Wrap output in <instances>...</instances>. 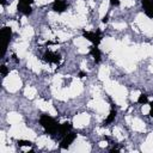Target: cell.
<instances>
[{
	"label": "cell",
	"instance_id": "obj_9",
	"mask_svg": "<svg viewBox=\"0 0 153 153\" xmlns=\"http://www.w3.org/2000/svg\"><path fill=\"white\" fill-rule=\"evenodd\" d=\"M17 10H18V12L23 13L24 16H30V14L32 13V7H31V5H25V4H22V2H18Z\"/></svg>",
	"mask_w": 153,
	"mask_h": 153
},
{
	"label": "cell",
	"instance_id": "obj_4",
	"mask_svg": "<svg viewBox=\"0 0 153 153\" xmlns=\"http://www.w3.org/2000/svg\"><path fill=\"white\" fill-rule=\"evenodd\" d=\"M43 60H44L45 62H48V63L57 65V63L61 61V56H60L59 54L54 53V51L48 50V51H45V53H44V55H43Z\"/></svg>",
	"mask_w": 153,
	"mask_h": 153
},
{
	"label": "cell",
	"instance_id": "obj_2",
	"mask_svg": "<svg viewBox=\"0 0 153 153\" xmlns=\"http://www.w3.org/2000/svg\"><path fill=\"white\" fill-rule=\"evenodd\" d=\"M76 139V133H74V131H68L66 135H63L62 136V140H61V142H60V148L61 149H68L69 148V146L74 142V140Z\"/></svg>",
	"mask_w": 153,
	"mask_h": 153
},
{
	"label": "cell",
	"instance_id": "obj_20",
	"mask_svg": "<svg viewBox=\"0 0 153 153\" xmlns=\"http://www.w3.org/2000/svg\"><path fill=\"white\" fill-rule=\"evenodd\" d=\"M0 4H1L2 6H5V5H6V0H0Z\"/></svg>",
	"mask_w": 153,
	"mask_h": 153
},
{
	"label": "cell",
	"instance_id": "obj_8",
	"mask_svg": "<svg viewBox=\"0 0 153 153\" xmlns=\"http://www.w3.org/2000/svg\"><path fill=\"white\" fill-rule=\"evenodd\" d=\"M72 130V123L71 122H68V121H66V122H63V123H60V126H59V131H57V136H63V135H66L68 131H71Z\"/></svg>",
	"mask_w": 153,
	"mask_h": 153
},
{
	"label": "cell",
	"instance_id": "obj_12",
	"mask_svg": "<svg viewBox=\"0 0 153 153\" xmlns=\"http://www.w3.org/2000/svg\"><path fill=\"white\" fill-rule=\"evenodd\" d=\"M137 103L139 104H147L148 103V96L147 94H145V93H141L140 96H139V98H137Z\"/></svg>",
	"mask_w": 153,
	"mask_h": 153
},
{
	"label": "cell",
	"instance_id": "obj_16",
	"mask_svg": "<svg viewBox=\"0 0 153 153\" xmlns=\"http://www.w3.org/2000/svg\"><path fill=\"white\" fill-rule=\"evenodd\" d=\"M110 1V5L112 6H120V0H109Z\"/></svg>",
	"mask_w": 153,
	"mask_h": 153
},
{
	"label": "cell",
	"instance_id": "obj_18",
	"mask_svg": "<svg viewBox=\"0 0 153 153\" xmlns=\"http://www.w3.org/2000/svg\"><path fill=\"white\" fill-rule=\"evenodd\" d=\"M78 75H79V78H80V79H82L84 76H86V73H85V72H79V74H78Z\"/></svg>",
	"mask_w": 153,
	"mask_h": 153
},
{
	"label": "cell",
	"instance_id": "obj_1",
	"mask_svg": "<svg viewBox=\"0 0 153 153\" xmlns=\"http://www.w3.org/2000/svg\"><path fill=\"white\" fill-rule=\"evenodd\" d=\"M39 124L43 127V129L45 130V133H48L51 137L57 136L60 123H57L51 116H49V115H42L39 117Z\"/></svg>",
	"mask_w": 153,
	"mask_h": 153
},
{
	"label": "cell",
	"instance_id": "obj_6",
	"mask_svg": "<svg viewBox=\"0 0 153 153\" xmlns=\"http://www.w3.org/2000/svg\"><path fill=\"white\" fill-rule=\"evenodd\" d=\"M51 8L56 13H63L67 10V2L65 0H54L51 4Z\"/></svg>",
	"mask_w": 153,
	"mask_h": 153
},
{
	"label": "cell",
	"instance_id": "obj_19",
	"mask_svg": "<svg viewBox=\"0 0 153 153\" xmlns=\"http://www.w3.org/2000/svg\"><path fill=\"white\" fill-rule=\"evenodd\" d=\"M149 116L153 117V102L151 103V110H149Z\"/></svg>",
	"mask_w": 153,
	"mask_h": 153
},
{
	"label": "cell",
	"instance_id": "obj_17",
	"mask_svg": "<svg viewBox=\"0 0 153 153\" xmlns=\"http://www.w3.org/2000/svg\"><path fill=\"white\" fill-rule=\"evenodd\" d=\"M108 22H109V16L106 14V16H104V17H103V19H102V23H104V24H106Z\"/></svg>",
	"mask_w": 153,
	"mask_h": 153
},
{
	"label": "cell",
	"instance_id": "obj_11",
	"mask_svg": "<svg viewBox=\"0 0 153 153\" xmlns=\"http://www.w3.org/2000/svg\"><path fill=\"white\" fill-rule=\"evenodd\" d=\"M115 117H116V110H115V108L112 106L111 108V110H110V114H109V116L106 117V120L103 122V127H105V126H108V124H110V123H112L114 122V120H115Z\"/></svg>",
	"mask_w": 153,
	"mask_h": 153
},
{
	"label": "cell",
	"instance_id": "obj_3",
	"mask_svg": "<svg viewBox=\"0 0 153 153\" xmlns=\"http://www.w3.org/2000/svg\"><path fill=\"white\" fill-rule=\"evenodd\" d=\"M82 36L90 41L93 45H99L100 41H102V36H100V32L99 31H84L82 32Z\"/></svg>",
	"mask_w": 153,
	"mask_h": 153
},
{
	"label": "cell",
	"instance_id": "obj_10",
	"mask_svg": "<svg viewBox=\"0 0 153 153\" xmlns=\"http://www.w3.org/2000/svg\"><path fill=\"white\" fill-rule=\"evenodd\" d=\"M90 55L93 57V60H94V62H99L100 61V57H102V53H100V50H99V48H98V45H92L91 48H90Z\"/></svg>",
	"mask_w": 153,
	"mask_h": 153
},
{
	"label": "cell",
	"instance_id": "obj_13",
	"mask_svg": "<svg viewBox=\"0 0 153 153\" xmlns=\"http://www.w3.org/2000/svg\"><path fill=\"white\" fill-rule=\"evenodd\" d=\"M17 145H18V147H24V146L30 147V146L32 145V142L29 141V140H18V141H17Z\"/></svg>",
	"mask_w": 153,
	"mask_h": 153
},
{
	"label": "cell",
	"instance_id": "obj_5",
	"mask_svg": "<svg viewBox=\"0 0 153 153\" xmlns=\"http://www.w3.org/2000/svg\"><path fill=\"white\" fill-rule=\"evenodd\" d=\"M1 37L4 39V54L6 51V48L11 41V37H12V29L10 26H4L1 29Z\"/></svg>",
	"mask_w": 153,
	"mask_h": 153
},
{
	"label": "cell",
	"instance_id": "obj_7",
	"mask_svg": "<svg viewBox=\"0 0 153 153\" xmlns=\"http://www.w3.org/2000/svg\"><path fill=\"white\" fill-rule=\"evenodd\" d=\"M141 5L145 14L148 18H153V0H141Z\"/></svg>",
	"mask_w": 153,
	"mask_h": 153
},
{
	"label": "cell",
	"instance_id": "obj_14",
	"mask_svg": "<svg viewBox=\"0 0 153 153\" xmlns=\"http://www.w3.org/2000/svg\"><path fill=\"white\" fill-rule=\"evenodd\" d=\"M0 72H1V76H6L7 73H8V68H7L5 65H2V66L0 67Z\"/></svg>",
	"mask_w": 153,
	"mask_h": 153
},
{
	"label": "cell",
	"instance_id": "obj_15",
	"mask_svg": "<svg viewBox=\"0 0 153 153\" xmlns=\"http://www.w3.org/2000/svg\"><path fill=\"white\" fill-rule=\"evenodd\" d=\"M18 2H22V4H25V5H32L33 0H18Z\"/></svg>",
	"mask_w": 153,
	"mask_h": 153
}]
</instances>
